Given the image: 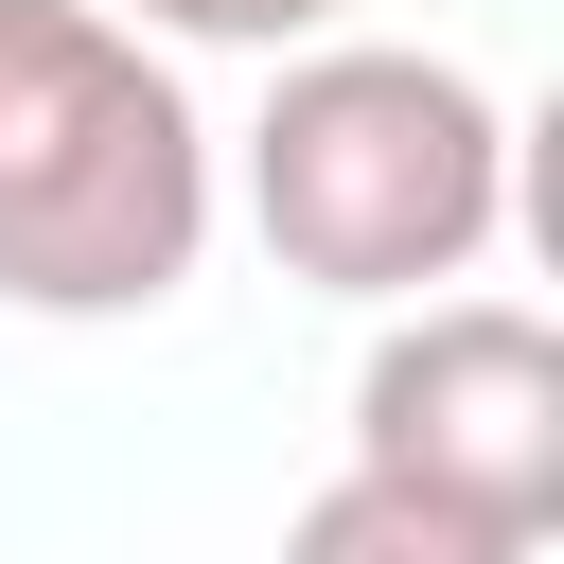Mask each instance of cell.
<instances>
[{"label":"cell","mask_w":564,"mask_h":564,"mask_svg":"<svg viewBox=\"0 0 564 564\" xmlns=\"http://www.w3.org/2000/svg\"><path fill=\"white\" fill-rule=\"evenodd\" d=\"M282 564H529V529H494V511L352 458V476H317V494L282 511Z\"/></svg>","instance_id":"4"},{"label":"cell","mask_w":564,"mask_h":564,"mask_svg":"<svg viewBox=\"0 0 564 564\" xmlns=\"http://www.w3.org/2000/svg\"><path fill=\"white\" fill-rule=\"evenodd\" d=\"M247 229L317 300H441L511 229V106L405 35H300L247 123Z\"/></svg>","instance_id":"2"},{"label":"cell","mask_w":564,"mask_h":564,"mask_svg":"<svg viewBox=\"0 0 564 564\" xmlns=\"http://www.w3.org/2000/svg\"><path fill=\"white\" fill-rule=\"evenodd\" d=\"M212 247V123L106 0H0V300L159 317Z\"/></svg>","instance_id":"1"},{"label":"cell","mask_w":564,"mask_h":564,"mask_svg":"<svg viewBox=\"0 0 564 564\" xmlns=\"http://www.w3.org/2000/svg\"><path fill=\"white\" fill-rule=\"evenodd\" d=\"M352 458L546 546L564 529V335L529 300H405L352 370Z\"/></svg>","instance_id":"3"},{"label":"cell","mask_w":564,"mask_h":564,"mask_svg":"<svg viewBox=\"0 0 564 564\" xmlns=\"http://www.w3.org/2000/svg\"><path fill=\"white\" fill-rule=\"evenodd\" d=\"M352 0H141V35H194V53H300L335 35Z\"/></svg>","instance_id":"5"}]
</instances>
